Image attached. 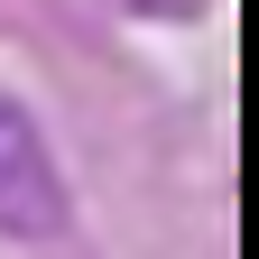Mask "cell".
I'll return each instance as SVG.
<instances>
[{
    "mask_svg": "<svg viewBox=\"0 0 259 259\" xmlns=\"http://www.w3.org/2000/svg\"><path fill=\"white\" fill-rule=\"evenodd\" d=\"M65 222H74V194H65L47 130L19 93H0V232L10 241H56Z\"/></svg>",
    "mask_w": 259,
    "mask_h": 259,
    "instance_id": "cell-1",
    "label": "cell"
}]
</instances>
